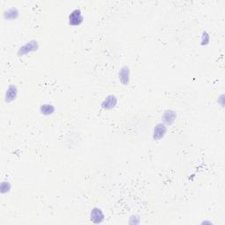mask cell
<instances>
[{
    "instance_id": "obj_1",
    "label": "cell",
    "mask_w": 225,
    "mask_h": 225,
    "mask_svg": "<svg viewBox=\"0 0 225 225\" xmlns=\"http://www.w3.org/2000/svg\"><path fill=\"white\" fill-rule=\"evenodd\" d=\"M83 20V17L81 15V13L79 10H75L73 11L70 15V24L76 26L79 25Z\"/></svg>"
},
{
    "instance_id": "obj_2",
    "label": "cell",
    "mask_w": 225,
    "mask_h": 225,
    "mask_svg": "<svg viewBox=\"0 0 225 225\" xmlns=\"http://www.w3.org/2000/svg\"><path fill=\"white\" fill-rule=\"evenodd\" d=\"M164 132H165V128L163 126V125H158L156 129H155V131H154V137H156V138H160L162 137L163 135H164Z\"/></svg>"
},
{
    "instance_id": "obj_3",
    "label": "cell",
    "mask_w": 225,
    "mask_h": 225,
    "mask_svg": "<svg viewBox=\"0 0 225 225\" xmlns=\"http://www.w3.org/2000/svg\"><path fill=\"white\" fill-rule=\"evenodd\" d=\"M115 103H116V99H115V98L111 96V97H109V98H107L106 99L105 103L103 104V107H106V108H111V107H112L115 105Z\"/></svg>"
},
{
    "instance_id": "obj_4",
    "label": "cell",
    "mask_w": 225,
    "mask_h": 225,
    "mask_svg": "<svg viewBox=\"0 0 225 225\" xmlns=\"http://www.w3.org/2000/svg\"><path fill=\"white\" fill-rule=\"evenodd\" d=\"M92 218H93V220H94V221H95V219H97L96 223H98V222H99L98 218H103V215H102L100 210H98V209H94V210L93 211V213H92Z\"/></svg>"
},
{
    "instance_id": "obj_5",
    "label": "cell",
    "mask_w": 225,
    "mask_h": 225,
    "mask_svg": "<svg viewBox=\"0 0 225 225\" xmlns=\"http://www.w3.org/2000/svg\"><path fill=\"white\" fill-rule=\"evenodd\" d=\"M15 93H16V92L14 91V88L13 86L10 87V89H9V91L7 92V94H6V99H7V98L9 99H13L15 97Z\"/></svg>"
}]
</instances>
